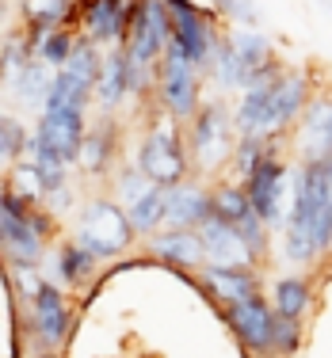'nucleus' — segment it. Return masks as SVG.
I'll list each match as a JSON object with an SVG mask.
<instances>
[{
    "mask_svg": "<svg viewBox=\"0 0 332 358\" xmlns=\"http://www.w3.org/2000/svg\"><path fill=\"white\" fill-rule=\"evenodd\" d=\"M180 126H184L180 118H172L165 107H157L146 134L138 138V149H134V164L160 187H176L184 179H191L195 172L191 149H187Z\"/></svg>",
    "mask_w": 332,
    "mask_h": 358,
    "instance_id": "nucleus-1",
    "label": "nucleus"
},
{
    "mask_svg": "<svg viewBox=\"0 0 332 358\" xmlns=\"http://www.w3.org/2000/svg\"><path fill=\"white\" fill-rule=\"evenodd\" d=\"M237 141H241V130H237V118L226 107V99H207L199 115L187 122V149L195 160V176L210 179L229 172Z\"/></svg>",
    "mask_w": 332,
    "mask_h": 358,
    "instance_id": "nucleus-2",
    "label": "nucleus"
},
{
    "mask_svg": "<svg viewBox=\"0 0 332 358\" xmlns=\"http://www.w3.org/2000/svg\"><path fill=\"white\" fill-rule=\"evenodd\" d=\"M73 241L104 263V259H123L134 248V241H138V229H134L130 210L118 199H99L96 194V199L81 202Z\"/></svg>",
    "mask_w": 332,
    "mask_h": 358,
    "instance_id": "nucleus-3",
    "label": "nucleus"
},
{
    "mask_svg": "<svg viewBox=\"0 0 332 358\" xmlns=\"http://www.w3.org/2000/svg\"><path fill=\"white\" fill-rule=\"evenodd\" d=\"M168 12H172V46L180 50L187 62H195L207 73L218 42L226 38L221 15L214 8L195 4V0H168Z\"/></svg>",
    "mask_w": 332,
    "mask_h": 358,
    "instance_id": "nucleus-4",
    "label": "nucleus"
},
{
    "mask_svg": "<svg viewBox=\"0 0 332 358\" xmlns=\"http://www.w3.org/2000/svg\"><path fill=\"white\" fill-rule=\"evenodd\" d=\"M0 244H4L8 267H39L46 259V236L31 225V202L15 191H0Z\"/></svg>",
    "mask_w": 332,
    "mask_h": 358,
    "instance_id": "nucleus-5",
    "label": "nucleus"
},
{
    "mask_svg": "<svg viewBox=\"0 0 332 358\" xmlns=\"http://www.w3.org/2000/svg\"><path fill=\"white\" fill-rule=\"evenodd\" d=\"M202 103H207L202 99V69L195 62H187L176 46H168L157 76V107H165L168 115L187 126L202 110Z\"/></svg>",
    "mask_w": 332,
    "mask_h": 358,
    "instance_id": "nucleus-6",
    "label": "nucleus"
},
{
    "mask_svg": "<svg viewBox=\"0 0 332 358\" xmlns=\"http://www.w3.org/2000/svg\"><path fill=\"white\" fill-rule=\"evenodd\" d=\"M291 145L298 164H325L332 160V92H317L291 130Z\"/></svg>",
    "mask_w": 332,
    "mask_h": 358,
    "instance_id": "nucleus-7",
    "label": "nucleus"
},
{
    "mask_svg": "<svg viewBox=\"0 0 332 358\" xmlns=\"http://www.w3.org/2000/svg\"><path fill=\"white\" fill-rule=\"evenodd\" d=\"M317 96L313 92V76L310 69H286L271 88V115H268V130L263 138L279 141V138H291V130L298 126L302 110L310 107V99Z\"/></svg>",
    "mask_w": 332,
    "mask_h": 358,
    "instance_id": "nucleus-8",
    "label": "nucleus"
},
{
    "mask_svg": "<svg viewBox=\"0 0 332 358\" xmlns=\"http://www.w3.org/2000/svg\"><path fill=\"white\" fill-rule=\"evenodd\" d=\"M73 328V309H69V297L57 282H46L31 301V331H35L42 351H57L65 347Z\"/></svg>",
    "mask_w": 332,
    "mask_h": 358,
    "instance_id": "nucleus-9",
    "label": "nucleus"
},
{
    "mask_svg": "<svg viewBox=\"0 0 332 358\" xmlns=\"http://www.w3.org/2000/svg\"><path fill=\"white\" fill-rule=\"evenodd\" d=\"M88 138V115L84 110H42L35 122V141L76 168L81 145Z\"/></svg>",
    "mask_w": 332,
    "mask_h": 358,
    "instance_id": "nucleus-10",
    "label": "nucleus"
},
{
    "mask_svg": "<svg viewBox=\"0 0 332 358\" xmlns=\"http://www.w3.org/2000/svg\"><path fill=\"white\" fill-rule=\"evenodd\" d=\"M229 328L237 331V339L244 343V351L252 355H271V331H275V305L263 301V294L237 301L226 309Z\"/></svg>",
    "mask_w": 332,
    "mask_h": 358,
    "instance_id": "nucleus-11",
    "label": "nucleus"
},
{
    "mask_svg": "<svg viewBox=\"0 0 332 358\" xmlns=\"http://www.w3.org/2000/svg\"><path fill=\"white\" fill-rule=\"evenodd\" d=\"M118 141H123V122L115 115H99V122L88 126V138L81 145V157H76V168L84 176H115L118 172Z\"/></svg>",
    "mask_w": 332,
    "mask_h": 358,
    "instance_id": "nucleus-12",
    "label": "nucleus"
},
{
    "mask_svg": "<svg viewBox=\"0 0 332 358\" xmlns=\"http://www.w3.org/2000/svg\"><path fill=\"white\" fill-rule=\"evenodd\" d=\"M149 255L180 275H195L207 267V244H202L199 229H160L149 236Z\"/></svg>",
    "mask_w": 332,
    "mask_h": 358,
    "instance_id": "nucleus-13",
    "label": "nucleus"
},
{
    "mask_svg": "<svg viewBox=\"0 0 332 358\" xmlns=\"http://www.w3.org/2000/svg\"><path fill=\"white\" fill-rule=\"evenodd\" d=\"M214 217V199L202 179H184L168 187V210H165V229H199L202 221Z\"/></svg>",
    "mask_w": 332,
    "mask_h": 358,
    "instance_id": "nucleus-14",
    "label": "nucleus"
},
{
    "mask_svg": "<svg viewBox=\"0 0 332 358\" xmlns=\"http://www.w3.org/2000/svg\"><path fill=\"white\" fill-rule=\"evenodd\" d=\"M199 282L207 289V301H218L221 309H229V305L260 294V267H214V263H207L199 271Z\"/></svg>",
    "mask_w": 332,
    "mask_h": 358,
    "instance_id": "nucleus-15",
    "label": "nucleus"
},
{
    "mask_svg": "<svg viewBox=\"0 0 332 358\" xmlns=\"http://www.w3.org/2000/svg\"><path fill=\"white\" fill-rule=\"evenodd\" d=\"M199 236H202V244H207V263H214V267H256L241 229L229 225V221H221V217L202 221Z\"/></svg>",
    "mask_w": 332,
    "mask_h": 358,
    "instance_id": "nucleus-16",
    "label": "nucleus"
},
{
    "mask_svg": "<svg viewBox=\"0 0 332 358\" xmlns=\"http://www.w3.org/2000/svg\"><path fill=\"white\" fill-rule=\"evenodd\" d=\"M130 96H134V88H130V57H126V46H111V50H104V73H99V84H96L99 115H118V107Z\"/></svg>",
    "mask_w": 332,
    "mask_h": 358,
    "instance_id": "nucleus-17",
    "label": "nucleus"
},
{
    "mask_svg": "<svg viewBox=\"0 0 332 358\" xmlns=\"http://www.w3.org/2000/svg\"><path fill=\"white\" fill-rule=\"evenodd\" d=\"M54 76H57V69H50L42 57H31V62L23 65V69L15 73L4 88H8V96H12L20 107H39L42 110L50 88H54Z\"/></svg>",
    "mask_w": 332,
    "mask_h": 358,
    "instance_id": "nucleus-18",
    "label": "nucleus"
},
{
    "mask_svg": "<svg viewBox=\"0 0 332 358\" xmlns=\"http://www.w3.org/2000/svg\"><path fill=\"white\" fill-rule=\"evenodd\" d=\"M54 267H57V278H62L65 286H84L96 275L99 259L88 248H81L76 241H62L54 248Z\"/></svg>",
    "mask_w": 332,
    "mask_h": 358,
    "instance_id": "nucleus-19",
    "label": "nucleus"
},
{
    "mask_svg": "<svg viewBox=\"0 0 332 358\" xmlns=\"http://www.w3.org/2000/svg\"><path fill=\"white\" fill-rule=\"evenodd\" d=\"M4 187H8V191H15L23 202H31V206H42V202H46V191H50V183H46V176H42V168H39L31 157H23V160H15V164H8Z\"/></svg>",
    "mask_w": 332,
    "mask_h": 358,
    "instance_id": "nucleus-20",
    "label": "nucleus"
},
{
    "mask_svg": "<svg viewBox=\"0 0 332 358\" xmlns=\"http://www.w3.org/2000/svg\"><path fill=\"white\" fill-rule=\"evenodd\" d=\"M210 199H214V217L229 221V225H237V221H244L252 214L249 191H244V183H241V179H233V176L210 187Z\"/></svg>",
    "mask_w": 332,
    "mask_h": 358,
    "instance_id": "nucleus-21",
    "label": "nucleus"
},
{
    "mask_svg": "<svg viewBox=\"0 0 332 358\" xmlns=\"http://www.w3.org/2000/svg\"><path fill=\"white\" fill-rule=\"evenodd\" d=\"M165 210H168V187L153 183L149 191L130 206V217H134L138 236H146V241H149L153 233H160V229H165Z\"/></svg>",
    "mask_w": 332,
    "mask_h": 358,
    "instance_id": "nucleus-22",
    "label": "nucleus"
},
{
    "mask_svg": "<svg viewBox=\"0 0 332 358\" xmlns=\"http://www.w3.org/2000/svg\"><path fill=\"white\" fill-rule=\"evenodd\" d=\"M310 301H313V286H310V278H302V275L275 278V313L302 320L305 313H310Z\"/></svg>",
    "mask_w": 332,
    "mask_h": 358,
    "instance_id": "nucleus-23",
    "label": "nucleus"
},
{
    "mask_svg": "<svg viewBox=\"0 0 332 358\" xmlns=\"http://www.w3.org/2000/svg\"><path fill=\"white\" fill-rule=\"evenodd\" d=\"M27 145H31L27 126H23L15 115H0V160H4V168L27 157Z\"/></svg>",
    "mask_w": 332,
    "mask_h": 358,
    "instance_id": "nucleus-24",
    "label": "nucleus"
},
{
    "mask_svg": "<svg viewBox=\"0 0 332 358\" xmlns=\"http://www.w3.org/2000/svg\"><path fill=\"white\" fill-rule=\"evenodd\" d=\"M76 42H81V31H73V27H54L46 38H42V46H39L35 57H42L50 69H62V65L73 57Z\"/></svg>",
    "mask_w": 332,
    "mask_h": 358,
    "instance_id": "nucleus-25",
    "label": "nucleus"
},
{
    "mask_svg": "<svg viewBox=\"0 0 332 358\" xmlns=\"http://www.w3.org/2000/svg\"><path fill=\"white\" fill-rule=\"evenodd\" d=\"M149 187H153V179L141 172V168L134 164V160H130V164H118V172H115V199L123 202L126 210H130L134 202H138L141 194L149 191Z\"/></svg>",
    "mask_w": 332,
    "mask_h": 358,
    "instance_id": "nucleus-26",
    "label": "nucleus"
},
{
    "mask_svg": "<svg viewBox=\"0 0 332 358\" xmlns=\"http://www.w3.org/2000/svg\"><path fill=\"white\" fill-rule=\"evenodd\" d=\"M302 347V320L275 313V331H271V358H291Z\"/></svg>",
    "mask_w": 332,
    "mask_h": 358,
    "instance_id": "nucleus-27",
    "label": "nucleus"
},
{
    "mask_svg": "<svg viewBox=\"0 0 332 358\" xmlns=\"http://www.w3.org/2000/svg\"><path fill=\"white\" fill-rule=\"evenodd\" d=\"M268 149H271L268 138H241V141H237V152H233V164H229V176L244 179L263 157H268Z\"/></svg>",
    "mask_w": 332,
    "mask_h": 358,
    "instance_id": "nucleus-28",
    "label": "nucleus"
},
{
    "mask_svg": "<svg viewBox=\"0 0 332 358\" xmlns=\"http://www.w3.org/2000/svg\"><path fill=\"white\" fill-rule=\"evenodd\" d=\"M221 20H233L237 27H260V12L252 0H210Z\"/></svg>",
    "mask_w": 332,
    "mask_h": 358,
    "instance_id": "nucleus-29",
    "label": "nucleus"
},
{
    "mask_svg": "<svg viewBox=\"0 0 332 358\" xmlns=\"http://www.w3.org/2000/svg\"><path fill=\"white\" fill-rule=\"evenodd\" d=\"M73 202H76V191H73V183H62V187H54V191L46 194V202H42V206H46L50 214H57V217H62L65 210L73 206Z\"/></svg>",
    "mask_w": 332,
    "mask_h": 358,
    "instance_id": "nucleus-30",
    "label": "nucleus"
},
{
    "mask_svg": "<svg viewBox=\"0 0 332 358\" xmlns=\"http://www.w3.org/2000/svg\"><path fill=\"white\" fill-rule=\"evenodd\" d=\"M39 358H57V355H50V351H46V355H39Z\"/></svg>",
    "mask_w": 332,
    "mask_h": 358,
    "instance_id": "nucleus-31",
    "label": "nucleus"
},
{
    "mask_svg": "<svg viewBox=\"0 0 332 358\" xmlns=\"http://www.w3.org/2000/svg\"><path fill=\"white\" fill-rule=\"evenodd\" d=\"M20 4H23V0H20Z\"/></svg>",
    "mask_w": 332,
    "mask_h": 358,
    "instance_id": "nucleus-32",
    "label": "nucleus"
}]
</instances>
